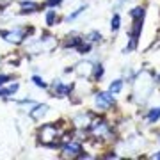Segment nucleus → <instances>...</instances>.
Returning a JSON list of instances; mask_svg holds the SVG:
<instances>
[{"instance_id":"1","label":"nucleus","mask_w":160,"mask_h":160,"mask_svg":"<svg viewBox=\"0 0 160 160\" xmlns=\"http://www.w3.org/2000/svg\"><path fill=\"white\" fill-rule=\"evenodd\" d=\"M57 135H59V130L55 125H43L39 130V139L41 144H45V146H59L57 142Z\"/></svg>"},{"instance_id":"2","label":"nucleus","mask_w":160,"mask_h":160,"mask_svg":"<svg viewBox=\"0 0 160 160\" xmlns=\"http://www.w3.org/2000/svg\"><path fill=\"white\" fill-rule=\"evenodd\" d=\"M0 36L7 41V43H12V45H20L25 36H27V30L25 29H14V30H2Z\"/></svg>"},{"instance_id":"3","label":"nucleus","mask_w":160,"mask_h":160,"mask_svg":"<svg viewBox=\"0 0 160 160\" xmlns=\"http://www.w3.org/2000/svg\"><path fill=\"white\" fill-rule=\"evenodd\" d=\"M94 102H96L98 109H109L110 105H114L116 98L110 91H103V92H98L96 96H94Z\"/></svg>"},{"instance_id":"4","label":"nucleus","mask_w":160,"mask_h":160,"mask_svg":"<svg viewBox=\"0 0 160 160\" xmlns=\"http://www.w3.org/2000/svg\"><path fill=\"white\" fill-rule=\"evenodd\" d=\"M46 112H48V105L39 103V105H34V110H30V118L34 121H41L46 116Z\"/></svg>"},{"instance_id":"5","label":"nucleus","mask_w":160,"mask_h":160,"mask_svg":"<svg viewBox=\"0 0 160 160\" xmlns=\"http://www.w3.org/2000/svg\"><path fill=\"white\" fill-rule=\"evenodd\" d=\"M62 153L64 157H78V153H82V146L78 142H69L64 146Z\"/></svg>"},{"instance_id":"6","label":"nucleus","mask_w":160,"mask_h":160,"mask_svg":"<svg viewBox=\"0 0 160 160\" xmlns=\"http://www.w3.org/2000/svg\"><path fill=\"white\" fill-rule=\"evenodd\" d=\"M75 71H77V75H78V77H89V75H91V71H92V64L89 62V61H82V62L77 64Z\"/></svg>"},{"instance_id":"7","label":"nucleus","mask_w":160,"mask_h":160,"mask_svg":"<svg viewBox=\"0 0 160 160\" xmlns=\"http://www.w3.org/2000/svg\"><path fill=\"white\" fill-rule=\"evenodd\" d=\"M73 125L75 126H89L91 125V114H78L73 118Z\"/></svg>"},{"instance_id":"8","label":"nucleus","mask_w":160,"mask_h":160,"mask_svg":"<svg viewBox=\"0 0 160 160\" xmlns=\"http://www.w3.org/2000/svg\"><path fill=\"white\" fill-rule=\"evenodd\" d=\"M53 91H55V94H57V96H68L69 94V91H71V87L69 86H64L62 82H55V84H53Z\"/></svg>"},{"instance_id":"9","label":"nucleus","mask_w":160,"mask_h":160,"mask_svg":"<svg viewBox=\"0 0 160 160\" xmlns=\"http://www.w3.org/2000/svg\"><path fill=\"white\" fill-rule=\"evenodd\" d=\"M141 30H142V20H133V27L130 30V38L132 39H139Z\"/></svg>"},{"instance_id":"10","label":"nucleus","mask_w":160,"mask_h":160,"mask_svg":"<svg viewBox=\"0 0 160 160\" xmlns=\"http://www.w3.org/2000/svg\"><path fill=\"white\" fill-rule=\"evenodd\" d=\"M20 7H22V12H34V11L39 9V6H38L36 2H22Z\"/></svg>"},{"instance_id":"11","label":"nucleus","mask_w":160,"mask_h":160,"mask_svg":"<svg viewBox=\"0 0 160 160\" xmlns=\"http://www.w3.org/2000/svg\"><path fill=\"white\" fill-rule=\"evenodd\" d=\"M130 16L133 18V20H144L146 11H144V7H135V9H132L130 11Z\"/></svg>"},{"instance_id":"12","label":"nucleus","mask_w":160,"mask_h":160,"mask_svg":"<svg viewBox=\"0 0 160 160\" xmlns=\"http://www.w3.org/2000/svg\"><path fill=\"white\" fill-rule=\"evenodd\" d=\"M158 119H160V109H158V107H155V109L149 110V114H148V121H149V123H157Z\"/></svg>"},{"instance_id":"13","label":"nucleus","mask_w":160,"mask_h":160,"mask_svg":"<svg viewBox=\"0 0 160 160\" xmlns=\"http://www.w3.org/2000/svg\"><path fill=\"white\" fill-rule=\"evenodd\" d=\"M121 89H123V80H114V82L110 84V87H109V91L112 92V94H118Z\"/></svg>"},{"instance_id":"14","label":"nucleus","mask_w":160,"mask_h":160,"mask_svg":"<svg viewBox=\"0 0 160 160\" xmlns=\"http://www.w3.org/2000/svg\"><path fill=\"white\" fill-rule=\"evenodd\" d=\"M119 27H121V18H119V14H114L112 20H110V29L116 32V30H119Z\"/></svg>"},{"instance_id":"15","label":"nucleus","mask_w":160,"mask_h":160,"mask_svg":"<svg viewBox=\"0 0 160 160\" xmlns=\"http://www.w3.org/2000/svg\"><path fill=\"white\" fill-rule=\"evenodd\" d=\"M84 11H86V7H84V6H82V7H78V9H77L75 12H71V14H68V18H66V20H68V22H71V20H75L77 16H80V14H82Z\"/></svg>"},{"instance_id":"16","label":"nucleus","mask_w":160,"mask_h":160,"mask_svg":"<svg viewBox=\"0 0 160 160\" xmlns=\"http://www.w3.org/2000/svg\"><path fill=\"white\" fill-rule=\"evenodd\" d=\"M87 39L91 41V43H98V41L102 39V34H100V32H96V30H92L91 34L87 36Z\"/></svg>"},{"instance_id":"17","label":"nucleus","mask_w":160,"mask_h":160,"mask_svg":"<svg viewBox=\"0 0 160 160\" xmlns=\"http://www.w3.org/2000/svg\"><path fill=\"white\" fill-rule=\"evenodd\" d=\"M32 82H34L38 87H41V89H45V87H46V82L41 78V77H38V75H34V77H32Z\"/></svg>"},{"instance_id":"18","label":"nucleus","mask_w":160,"mask_h":160,"mask_svg":"<svg viewBox=\"0 0 160 160\" xmlns=\"http://www.w3.org/2000/svg\"><path fill=\"white\" fill-rule=\"evenodd\" d=\"M55 23V11H48L46 12V25H53Z\"/></svg>"},{"instance_id":"19","label":"nucleus","mask_w":160,"mask_h":160,"mask_svg":"<svg viewBox=\"0 0 160 160\" xmlns=\"http://www.w3.org/2000/svg\"><path fill=\"white\" fill-rule=\"evenodd\" d=\"M103 71H105V69H103V66L102 64H98L96 68H94V80H100L103 77Z\"/></svg>"},{"instance_id":"20","label":"nucleus","mask_w":160,"mask_h":160,"mask_svg":"<svg viewBox=\"0 0 160 160\" xmlns=\"http://www.w3.org/2000/svg\"><path fill=\"white\" fill-rule=\"evenodd\" d=\"M77 48H78V52H80V53H87V52L91 50V45H89V43H86V45H82V41H80V45L77 46Z\"/></svg>"},{"instance_id":"21","label":"nucleus","mask_w":160,"mask_h":160,"mask_svg":"<svg viewBox=\"0 0 160 160\" xmlns=\"http://www.w3.org/2000/svg\"><path fill=\"white\" fill-rule=\"evenodd\" d=\"M7 80H11V75H0V86H4Z\"/></svg>"},{"instance_id":"22","label":"nucleus","mask_w":160,"mask_h":160,"mask_svg":"<svg viewBox=\"0 0 160 160\" xmlns=\"http://www.w3.org/2000/svg\"><path fill=\"white\" fill-rule=\"evenodd\" d=\"M61 2H62V0H46V4H48L50 7H55V6H59Z\"/></svg>"},{"instance_id":"23","label":"nucleus","mask_w":160,"mask_h":160,"mask_svg":"<svg viewBox=\"0 0 160 160\" xmlns=\"http://www.w3.org/2000/svg\"><path fill=\"white\" fill-rule=\"evenodd\" d=\"M125 2H128V0H118V4H116V6L119 7V6H123V4H125Z\"/></svg>"},{"instance_id":"24","label":"nucleus","mask_w":160,"mask_h":160,"mask_svg":"<svg viewBox=\"0 0 160 160\" xmlns=\"http://www.w3.org/2000/svg\"><path fill=\"white\" fill-rule=\"evenodd\" d=\"M153 158H160V151H158V153H155V155H153Z\"/></svg>"},{"instance_id":"25","label":"nucleus","mask_w":160,"mask_h":160,"mask_svg":"<svg viewBox=\"0 0 160 160\" xmlns=\"http://www.w3.org/2000/svg\"><path fill=\"white\" fill-rule=\"evenodd\" d=\"M155 80H157V82H160V73L157 75V77H155Z\"/></svg>"}]
</instances>
